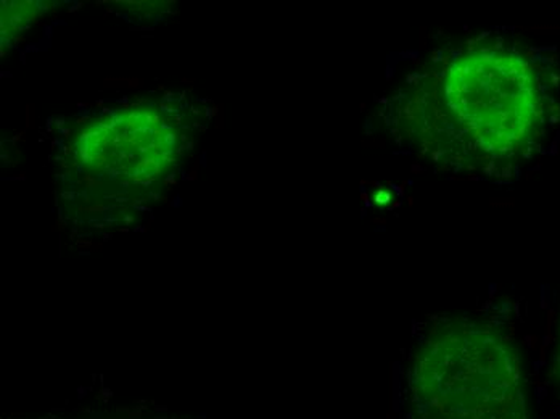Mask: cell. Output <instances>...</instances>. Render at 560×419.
<instances>
[{
  "mask_svg": "<svg viewBox=\"0 0 560 419\" xmlns=\"http://www.w3.org/2000/svg\"><path fill=\"white\" fill-rule=\"evenodd\" d=\"M556 110L541 61L512 44L480 43L409 84L396 97V126L435 162L500 172L542 148Z\"/></svg>",
  "mask_w": 560,
  "mask_h": 419,
  "instance_id": "6da1fadb",
  "label": "cell"
},
{
  "mask_svg": "<svg viewBox=\"0 0 560 419\" xmlns=\"http://www.w3.org/2000/svg\"><path fill=\"white\" fill-rule=\"evenodd\" d=\"M559 373H560V352H559Z\"/></svg>",
  "mask_w": 560,
  "mask_h": 419,
  "instance_id": "3957f363",
  "label": "cell"
},
{
  "mask_svg": "<svg viewBox=\"0 0 560 419\" xmlns=\"http://www.w3.org/2000/svg\"><path fill=\"white\" fill-rule=\"evenodd\" d=\"M409 389L416 419H530L517 347L470 319L446 323L420 344Z\"/></svg>",
  "mask_w": 560,
  "mask_h": 419,
  "instance_id": "7a4b0ae2",
  "label": "cell"
}]
</instances>
